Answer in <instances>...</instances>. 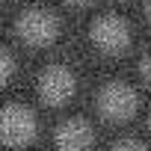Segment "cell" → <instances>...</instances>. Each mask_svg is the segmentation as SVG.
Listing matches in <instances>:
<instances>
[{
	"label": "cell",
	"mask_w": 151,
	"mask_h": 151,
	"mask_svg": "<svg viewBox=\"0 0 151 151\" xmlns=\"http://www.w3.org/2000/svg\"><path fill=\"white\" fill-rule=\"evenodd\" d=\"M89 39H92V45H95L101 53L116 56V53H124V50L130 47V27H127V21L119 18V15H101V18L92 21Z\"/></svg>",
	"instance_id": "obj_4"
},
{
	"label": "cell",
	"mask_w": 151,
	"mask_h": 151,
	"mask_svg": "<svg viewBox=\"0 0 151 151\" xmlns=\"http://www.w3.org/2000/svg\"><path fill=\"white\" fill-rule=\"evenodd\" d=\"M116 3H124V0H116Z\"/></svg>",
	"instance_id": "obj_13"
},
{
	"label": "cell",
	"mask_w": 151,
	"mask_h": 151,
	"mask_svg": "<svg viewBox=\"0 0 151 151\" xmlns=\"http://www.w3.org/2000/svg\"><path fill=\"white\" fill-rule=\"evenodd\" d=\"M148 127H151V116H148Z\"/></svg>",
	"instance_id": "obj_12"
},
{
	"label": "cell",
	"mask_w": 151,
	"mask_h": 151,
	"mask_svg": "<svg viewBox=\"0 0 151 151\" xmlns=\"http://www.w3.org/2000/svg\"><path fill=\"white\" fill-rule=\"evenodd\" d=\"M113 148H116V151H119V148H139V151H142L145 142H142V139H116Z\"/></svg>",
	"instance_id": "obj_9"
},
{
	"label": "cell",
	"mask_w": 151,
	"mask_h": 151,
	"mask_svg": "<svg viewBox=\"0 0 151 151\" xmlns=\"http://www.w3.org/2000/svg\"><path fill=\"white\" fill-rule=\"evenodd\" d=\"M139 77H142V83H145V86H151V50L139 59Z\"/></svg>",
	"instance_id": "obj_8"
},
{
	"label": "cell",
	"mask_w": 151,
	"mask_h": 151,
	"mask_svg": "<svg viewBox=\"0 0 151 151\" xmlns=\"http://www.w3.org/2000/svg\"><path fill=\"white\" fill-rule=\"evenodd\" d=\"M15 33L18 39L27 45V47H47L56 42L59 36V18L50 12V9H42V6H33V9H24L15 21Z\"/></svg>",
	"instance_id": "obj_2"
},
{
	"label": "cell",
	"mask_w": 151,
	"mask_h": 151,
	"mask_svg": "<svg viewBox=\"0 0 151 151\" xmlns=\"http://www.w3.org/2000/svg\"><path fill=\"white\" fill-rule=\"evenodd\" d=\"M95 142V130L86 119H65L56 127V145L65 151H83Z\"/></svg>",
	"instance_id": "obj_6"
},
{
	"label": "cell",
	"mask_w": 151,
	"mask_h": 151,
	"mask_svg": "<svg viewBox=\"0 0 151 151\" xmlns=\"http://www.w3.org/2000/svg\"><path fill=\"white\" fill-rule=\"evenodd\" d=\"M36 92L47 107H65L74 98V92H77V77L65 65H50V68H45L39 74Z\"/></svg>",
	"instance_id": "obj_5"
},
{
	"label": "cell",
	"mask_w": 151,
	"mask_h": 151,
	"mask_svg": "<svg viewBox=\"0 0 151 151\" xmlns=\"http://www.w3.org/2000/svg\"><path fill=\"white\" fill-rule=\"evenodd\" d=\"M12 74H15V59L6 47H0V86H6L12 80Z\"/></svg>",
	"instance_id": "obj_7"
},
{
	"label": "cell",
	"mask_w": 151,
	"mask_h": 151,
	"mask_svg": "<svg viewBox=\"0 0 151 151\" xmlns=\"http://www.w3.org/2000/svg\"><path fill=\"white\" fill-rule=\"evenodd\" d=\"M39 133V122H36V113L24 104H6L0 110V142L9 145V148H21V145H30Z\"/></svg>",
	"instance_id": "obj_3"
},
{
	"label": "cell",
	"mask_w": 151,
	"mask_h": 151,
	"mask_svg": "<svg viewBox=\"0 0 151 151\" xmlns=\"http://www.w3.org/2000/svg\"><path fill=\"white\" fill-rule=\"evenodd\" d=\"M65 3H77V6H83V3H89V0H65Z\"/></svg>",
	"instance_id": "obj_11"
},
{
	"label": "cell",
	"mask_w": 151,
	"mask_h": 151,
	"mask_svg": "<svg viewBox=\"0 0 151 151\" xmlns=\"http://www.w3.org/2000/svg\"><path fill=\"white\" fill-rule=\"evenodd\" d=\"M145 18H148V24H151V0L145 3Z\"/></svg>",
	"instance_id": "obj_10"
},
{
	"label": "cell",
	"mask_w": 151,
	"mask_h": 151,
	"mask_svg": "<svg viewBox=\"0 0 151 151\" xmlns=\"http://www.w3.org/2000/svg\"><path fill=\"white\" fill-rule=\"evenodd\" d=\"M95 107H98V116L110 124H127L136 110H139V95L130 83L124 80H113L107 86H101L98 98H95Z\"/></svg>",
	"instance_id": "obj_1"
}]
</instances>
